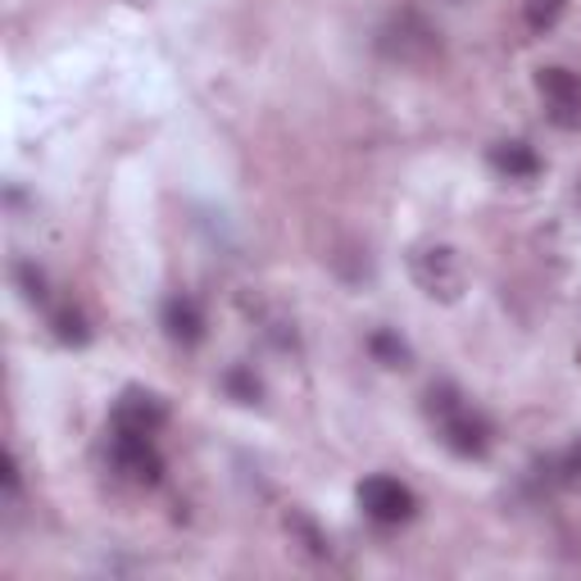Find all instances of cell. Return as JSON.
Masks as SVG:
<instances>
[{
  "label": "cell",
  "mask_w": 581,
  "mask_h": 581,
  "mask_svg": "<svg viewBox=\"0 0 581 581\" xmlns=\"http://www.w3.org/2000/svg\"><path fill=\"white\" fill-rule=\"evenodd\" d=\"M14 278H19V287H23V295H28L32 304H46V278L36 273L32 263H14Z\"/></svg>",
  "instance_id": "obj_13"
},
{
  "label": "cell",
  "mask_w": 581,
  "mask_h": 581,
  "mask_svg": "<svg viewBox=\"0 0 581 581\" xmlns=\"http://www.w3.org/2000/svg\"><path fill=\"white\" fill-rule=\"evenodd\" d=\"M536 92L546 96V109L559 128H581V77L568 68H540Z\"/></svg>",
  "instance_id": "obj_5"
},
{
  "label": "cell",
  "mask_w": 581,
  "mask_h": 581,
  "mask_svg": "<svg viewBox=\"0 0 581 581\" xmlns=\"http://www.w3.org/2000/svg\"><path fill=\"white\" fill-rule=\"evenodd\" d=\"M105 454H109V469L119 477H128V482H137V486H154L160 473H164V459H160V450H154V441L146 432L109 428Z\"/></svg>",
  "instance_id": "obj_2"
},
{
  "label": "cell",
  "mask_w": 581,
  "mask_h": 581,
  "mask_svg": "<svg viewBox=\"0 0 581 581\" xmlns=\"http://www.w3.org/2000/svg\"><path fill=\"white\" fill-rule=\"evenodd\" d=\"M428 413L437 418V432H441V441L454 454L482 459L491 450V428L482 422V413H473L469 405L459 400L454 386H432V391H428Z\"/></svg>",
  "instance_id": "obj_1"
},
{
  "label": "cell",
  "mask_w": 581,
  "mask_h": 581,
  "mask_svg": "<svg viewBox=\"0 0 581 581\" xmlns=\"http://www.w3.org/2000/svg\"><path fill=\"white\" fill-rule=\"evenodd\" d=\"M491 164L505 173L509 182H527V177H536L540 173V160H536V150L531 146H523V141H505V146H495L491 150Z\"/></svg>",
  "instance_id": "obj_9"
},
{
  "label": "cell",
  "mask_w": 581,
  "mask_h": 581,
  "mask_svg": "<svg viewBox=\"0 0 581 581\" xmlns=\"http://www.w3.org/2000/svg\"><path fill=\"white\" fill-rule=\"evenodd\" d=\"M409 273L432 300L450 304V300L463 295V263H459V255L450 246H418L409 255Z\"/></svg>",
  "instance_id": "obj_3"
},
{
  "label": "cell",
  "mask_w": 581,
  "mask_h": 581,
  "mask_svg": "<svg viewBox=\"0 0 581 581\" xmlns=\"http://www.w3.org/2000/svg\"><path fill=\"white\" fill-rule=\"evenodd\" d=\"M227 386H232V391H237L246 405H250V400H259V381H250L241 368H232V373H227Z\"/></svg>",
  "instance_id": "obj_15"
},
{
  "label": "cell",
  "mask_w": 581,
  "mask_h": 581,
  "mask_svg": "<svg viewBox=\"0 0 581 581\" xmlns=\"http://www.w3.org/2000/svg\"><path fill=\"white\" fill-rule=\"evenodd\" d=\"M373 351H377L386 364H391V368L405 364V355H409V351H405V341H396L391 332H377V336H373Z\"/></svg>",
  "instance_id": "obj_14"
},
{
  "label": "cell",
  "mask_w": 581,
  "mask_h": 581,
  "mask_svg": "<svg viewBox=\"0 0 581 581\" xmlns=\"http://www.w3.org/2000/svg\"><path fill=\"white\" fill-rule=\"evenodd\" d=\"M164 418H169L164 400L150 396V391H128L119 405H114V428H123V432H146V437H154V432L164 428Z\"/></svg>",
  "instance_id": "obj_6"
},
{
  "label": "cell",
  "mask_w": 581,
  "mask_h": 581,
  "mask_svg": "<svg viewBox=\"0 0 581 581\" xmlns=\"http://www.w3.org/2000/svg\"><path fill=\"white\" fill-rule=\"evenodd\" d=\"M164 327L173 341L182 345H196L205 336V314H201V304L191 300V295H169L164 300Z\"/></svg>",
  "instance_id": "obj_8"
},
{
  "label": "cell",
  "mask_w": 581,
  "mask_h": 581,
  "mask_svg": "<svg viewBox=\"0 0 581 581\" xmlns=\"http://www.w3.org/2000/svg\"><path fill=\"white\" fill-rule=\"evenodd\" d=\"M555 482L568 491H581V441H572L559 459H555Z\"/></svg>",
  "instance_id": "obj_10"
},
{
  "label": "cell",
  "mask_w": 581,
  "mask_h": 581,
  "mask_svg": "<svg viewBox=\"0 0 581 581\" xmlns=\"http://www.w3.org/2000/svg\"><path fill=\"white\" fill-rule=\"evenodd\" d=\"M523 6H527V23H531V28H550V23L563 14L568 0H523Z\"/></svg>",
  "instance_id": "obj_12"
},
{
  "label": "cell",
  "mask_w": 581,
  "mask_h": 581,
  "mask_svg": "<svg viewBox=\"0 0 581 581\" xmlns=\"http://www.w3.org/2000/svg\"><path fill=\"white\" fill-rule=\"evenodd\" d=\"M359 505H364V514L373 523L396 527V523H409L413 518V491L405 482H396V477L377 473V477H364L359 482Z\"/></svg>",
  "instance_id": "obj_4"
},
{
  "label": "cell",
  "mask_w": 581,
  "mask_h": 581,
  "mask_svg": "<svg viewBox=\"0 0 581 581\" xmlns=\"http://www.w3.org/2000/svg\"><path fill=\"white\" fill-rule=\"evenodd\" d=\"M386 36H396V42H386V51L400 55V60H428L437 51V32L428 23H418L413 14H400Z\"/></svg>",
  "instance_id": "obj_7"
},
{
  "label": "cell",
  "mask_w": 581,
  "mask_h": 581,
  "mask_svg": "<svg viewBox=\"0 0 581 581\" xmlns=\"http://www.w3.org/2000/svg\"><path fill=\"white\" fill-rule=\"evenodd\" d=\"M51 323H55V336L68 341V345H83L87 341V323H83V314H77V309H55Z\"/></svg>",
  "instance_id": "obj_11"
},
{
  "label": "cell",
  "mask_w": 581,
  "mask_h": 581,
  "mask_svg": "<svg viewBox=\"0 0 581 581\" xmlns=\"http://www.w3.org/2000/svg\"><path fill=\"white\" fill-rule=\"evenodd\" d=\"M19 491H23L19 459H14V454H6V505H14V499H19Z\"/></svg>",
  "instance_id": "obj_16"
}]
</instances>
